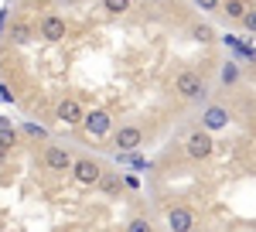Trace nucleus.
Here are the masks:
<instances>
[{"label": "nucleus", "instance_id": "nucleus-1", "mask_svg": "<svg viewBox=\"0 0 256 232\" xmlns=\"http://www.w3.org/2000/svg\"><path fill=\"white\" fill-rule=\"evenodd\" d=\"M174 92L181 99H188V102H195V99L205 96V78L198 76V72H178L174 76Z\"/></svg>", "mask_w": 256, "mask_h": 232}, {"label": "nucleus", "instance_id": "nucleus-2", "mask_svg": "<svg viewBox=\"0 0 256 232\" xmlns=\"http://www.w3.org/2000/svg\"><path fill=\"white\" fill-rule=\"evenodd\" d=\"M212 130H195V134L184 140V154L192 157V160H205V157H212Z\"/></svg>", "mask_w": 256, "mask_h": 232}, {"label": "nucleus", "instance_id": "nucleus-3", "mask_svg": "<svg viewBox=\"0 0 256 232\" xmlns=\"http://www.w3.org/2000/svg\"><path fill=\"white\" fill-rule=\"evenodd\" d=\"M72 174H76L79 184L92 188V184H99V178H102V168H99L96 160H89V157H79V160H72Z\"/></svg>", "mask_w": 256, "mask_h": 232}, {"label": "nucleus", "instance_id": "nucleus-4", "mask_svg": "<svg viewBox=\"0 0 256 232\" xmlns=\"http://www.w3.org/2000/svg\"><path fill=\"white\" fill-rule=\"evenodd\" d=\"M82 126L89 136H106L110 134V113L106 110H92V113L82 116Z\"/></svg>", "mask_w": 256, "mask_h": 232}, {"label": "nucleus", "instance_id": "nucleus-5", "mask_svg": "<svg viewBox=\"0 0 256 232\" xmlns=\"http://www.w3.org/2000/svg\"><path fill=\"white\" fill-rule=\"evenodd\" d=\"M55 116H58L65 126H79V123H82V116H86V110L79 106V99H62V102H58V110H55Z\"/></svg>", "mask_w": 256, "mask_h": 232}, {"label": "nucleus", "instance_id": "nucleus-6", "mask_svg": "<svg viewBox=\"0 0 256 232\" xmlns=\"http://www.w3.org/2000/svg\"><path fill=\"white\" fill-rule=\"evenodd\" d=\"M140 144H144L140 126H120V130H116V147L123 150V154H134Z\"/></svg>", "mask_w": 256, "mask_h": 232}, {"label": "nucleus", "instance_id": "nucleus-7", "mask_svg": "<svg viewBox=\"0 0 256 232\" xmlns=\"http://www.w3.org/2000/svg\"><path fill=\"white\" fill-rule=\"evenodd\" d=\"M44 168H52V171H68V168H72V154H68L65 147H48V150H44Z\"/></svg>", "mask_w": 256, "mask_h": 232}, {"label": "nucleus", "instance_id": "nucleus-8", "mask_svg": "<svg viewBox=\"0 0 256 232\" xmlns=\"http://www.w3.org/2000/svg\"><path fill=\"white\" fill-rule=\"evenodd\" d=\"M41 38H44V41H62V38H65V20H62L58 14L41 18Z\"/></svg>", "mask_w": 256, "mask_h": 232}, {"label": "nucleus", "instance_id": "nucleus-9", "mask_svg": "<svg viewBox=\"0 0 256 232\" xmlns=\"http://www.w3.org/2000/svg\"><path fill=\"white\" fill-rule=\"evenodd\" d=\"M202 126L216 134V130H222V126H229V113H226L222 106H208L205 116H202Z\"/></svg>", "mask_w": 256, "mask_h": 232}, {"label": "nucleus", "instance_id": "nucleus-10", "mask_svg": "<svg viewBox=\"0 0 256 232\" xmlns=\"http://www.w3.org/2000/svg\"><path fill=\"white\" fill-rule=\"evenodd\" d=\"M168 226L178 232H188V229H195V215L188 212V208H171L168 212Z\"/></svg>", "mask_w": 256, "mask_h": 232}, {"label": "nucleus", "instance_id": "nucleus-11", "mask_svg": "<svg viewBox=\"0 0 256 232\" xmlns=\"http://www.w3.org/2000/svg\"><path fill=\"white\" fill-rule=\"evenodd\" d=\"M218 10H222L229 20H242V18H246V10H250V4H246V0H222Z\"/></svg>", "mask_w": 256, "mask_h": 232}, {"label": "nucleus", "instance_id": "nucleus-12", "mask_svg": "<svg viewBox=\"0 0 256 232\" xmlns=\"http://www.w3.org/2000/svg\"><path fill=\"white\" fill-rule=\"evenodd\" d=\"M31 38H34V28H31L28 20H14V24H10V41H14V44H28Z\"/></svg>", "mask_w": 256, "mask_h": 232}, {"label": "nucleus", "instance_id": "nucleus-13", "mask_svg": "<svg viewBox=\"0 0 256 232\" xmlns=\"http://www.w3.org/2000/svg\"><path fill=\"white\" fill-rule=\"evenodd\" d=\"M192 38L195 41H216V28L212 24H195L192 28Z\"/></svg>", "mask_w": 256, "mask_h": 232}, {"label": "nucleus", "instance_id": "nucleus-14", "mask_svg": "<svg viewBox=\"0 0 256 232\" xmlns=\"http://www.w3.org/2000/svg\"><path fill=\"white\" fill-rule=\"evenodd\" d=\"M99 184H102V192H106V194H116L120 192V178H116V174H110V171H102Z\"/></svg>", "mask_w": 256, "mask_h": 232}, {"label": "nucleus", "instance_id": "nucleus-15", "mask_svg": "<svg viewBox=\"0 0 256 232\" xmlns=\"http://www.w3.org/2000/svg\"><path fill=\"white\" fill-rule=\"evenodd\" d=\"M102 10L106 14H126L130 10V0H102Z\"/></svg>", "mask_w": 256, "mask_h": 232}, {"label": "nucleus", "instance_id": "nucleus-16", "mask_svg": "<svg viewBox=\"0 0 256 232\" xmlns=\"http://www.w3.org/2000/svg\"><path fill=\"white\" fill-rule=\"evenodd\" d=\"M18 144V134H14V126H0V147L4 150H10Z\"/></svg>", "mask_w": 256, "mask_h": 232}, {"label": "nucleus", "instance_id": "nucleus-17", "mask_svg": "<svg viewBox=\"0 0 256 232\" xmlns=\"http://www.w3.org/2000/svg\"><path fill=\"white\" fill-rule=\"evenodd\" d=\"M242 28H246V31H253V34H256V10H253V7L246 10V18H242Z\"/></svg>", "mask_w": 256, "mask_h": 232}, {"label": "nucleus", "instance_id": "nucleus-18", "mask_svg": "<svg viewBox=\"0 0 256 232\" xmlns=\"http://www.w3.org/2000/svg\"><path fill=\"white\" fill-rule=\"evenodd\" d=\"M236 78H239L236 65H226V68H222V82H226V86H229V82H236Z\"/></svg>", "mask_w": 256, "mask_h": 232}, {"label": "nucleus", "instance_id": "nucleus-19", "mask_svg": "<svg viewBox=\"0 0 256 232\" xmlns=\"http://www.w3.org/2000/svg\"><path fill=\"white\" fill-rule=\"evenodd\" d=\"M130 232H150V222L147 218H134L130 222Z\"/></svg>", "mask_w": 256, "mask_h": 232}, {"label": "nucleus", "instance_id": "nucleus-20", "mask_svg": "<svg viewBox=\"0 0 256 232\" xmlns=\"http://www.w3.org/2000/svg\"><path fill=\"white\" fill-rule=\"evenodd\" d=\"M24 134L34 136V140H44V130H41V126H34V123H28V126H24Z\"/></svg>", "mask_w": 256, "mask_h": 232}, {"label": "nucleus", "instance_id": "nucleus-21", "mask_svg": "<svg viewBox=\"0 0 256 232\" xmlns=\"http://www.w3.org/2000/svg\"><path fill=\"white\" fill-rule=\"evenodd\" d=\"M195 4L202 10H218V7H222V0H195Z\"/></svg>", "mask_w": 256, "mask_h": 232}, {"label": "nucleus", "instance_id": "nucleus-22", "mask_svg": "<svg viewBox=\"0 0 256 232\" xmlns=\"http://www.w3.org/2000/svg\"><path fill=\"white\" fill-rule=\"evenodd\" d=\"M4 154H7V150H4V147H0V160H4Z\"/></svg>", "mask_w": 256, "mask_h": 232}]
</instances>
